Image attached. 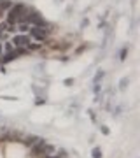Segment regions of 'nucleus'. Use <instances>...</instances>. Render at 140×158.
<instances>
[{"instance_id":"f257e3e1","label":"nucleus","mask_w":140,"mask_h":158,"mask_svg":"<svg viewBox=\"0 0 140 158\" xmlns=\"http://www.w3.org/2000/svg\"><path fill=\"white\" fill-rule=\"evenodd\" d=\"M9 42L12 44V48H26V49H28V46H30V42H32V37H30L28 34H16Z\"/></svg>"},{"instance_id":"f03ea898","label":"nucleus","mask_w":140,"mask_h":158,"mask_svg":"<svg viewBox=\"0 0 140 158\" xmlns=\"http://www.w3.org/2000/svg\"><path fill=\"white\" fill-rule=\"evenodd\" d=\"M47 34H49V28H44V26H30V30H28V35L40 42L47 39Z\"/></svg>"},{"instance_id":"7ed1b4c3","label":"nucleus","mask_w":140,"mask_h":158,"mask_svg":"<svg viewBox=\"0 0 140 158\" xmlns=\"http://www.w3.org/2000/svg\"><path fill=\"white\" fill-rule=\"evenodd\" d=\"M54 153H56V148H54V146H51V144H46V142L42 144V155H44V157L51 158Z\"/></svg>"},{"instance_id":"20e7f679","label":"nucleus","mask_w":140,"mask_h":158,"mask_svg":"<svg viewBox=\"0 0 140 158\" xmlns=\"http://www.w3.org/2000/svg\"><path fill=\"white\" fill-rule=\"evenodd\" d=\"M93 158H102V151L98 149V148L93 149Z\"/></svg>"}]
</instances>
